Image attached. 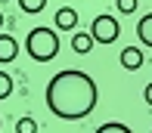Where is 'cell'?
<instances>
[{
    "mask_svg": "<svg viewBox=\"0 0 152 133\" xmlns=\"http://www.w3.org/2000/svg\"><path fill=\"white\" fill-rule=\"evenodd\" d=\"M99 102V90L90 74L78 71V68H65V71L53 74L47 84V108L62 121H81L96 108Z\"/></svg>",
    "mask_w": 152,
    "mask_h": 133,
    "instance_id": "6da1fadb",
    "label": "cell"
},
{
    "mask_svg": "<svg viewBox=\"0 0 152 133\" xmlns=\"http://www.w3.org/2000/svg\"><path fill=\"white\" fill-rule=\"evenodd\" d=\"M25 50H28V56L34 62H50V59H56V53H59V37H56V31L53 28H31L28 31V37H25Z\"/></svg>",
    "mask_w": 152,
    "mask_h": 133,
    "instance_id": "7a4b0ae2",
    "label": "cell"
},
{
    "mask_svg": "<svg viewBox=\"0 0 152 133\" xmlns=\"http://www.w3.org/2000/svg\"><path fill=\"white\" fill-rule=\"evenodd\" d=\"M118 34H121V25H118V19L115 16H96L93 19V25H90V37L96 40V44H115L118 40Z\"/></svg>",
    "mask_w": 152,
    "mask_h": 133,
    "instance_id": "3957f363",
    "label": "cell"
},
{
    "mask_svg": "<svg viewBox=\"0 0 152 133\" xmlns=\"http://www.w3.org/2000/svg\"><path fill=\"white\" fill-rule=\"evenodd\" d=\"M140 65H143V50H140V47H124V50H121V68L137 71Z\"/></svg>",
    "mask_w": 152,
    "mask_h": 133,
    "instance_id": "277c9868",
    "label": "cell"
},
{
    "mask_svg": "<svg viewBox=\"0 0 152 133\" xmlns=\"http://www.w3.org/2000/svg\"><path fill=\"white\" fill-rule=\"evenodd\" d=\"M75 25H78V12H75L72 6L56 9V28L59 31H75Z\"/></svg>",
    "mask_w": 152,
    "mask_h": 133,
    "instance_id": "5b68a950",
    "label": "cell"
},
{
    "mask_svg": "<svg viewBox=\"0 0 152 133\" xmlns=\"http://www.w3.org/2000/svg\"><path fill=\"white\" fill-rule=\"evenodd\" d=\"M19 56V44L10 34H0V62H12Z\"/></svg>",
    "mask_w": 152,
    "mask_h": 133,
    "instance_id": "8992f818",
    "label": "cell"
},
{
    "mask_svg": "<svg viewBox=\"0 0 152 133\" xmlns=\"http://www.w3.org/2000/svg\"><path fill=\"white\" fill-rule=\"evenodd\" d=\"M72 50L75 53H78V56H87V53H90L93 50V37H90V31H81V34H75V37H72Z\"/></svg>",
    "mask_w": 152,
    "mask_h": 133,
    "instance_id": "52a82bcc",
    "label": "cell"
},
{
    "mask_svg": "<svg viewBox=\"0 0 152 133\" xmlns=\"http://www.w3.org/2000/svg\"><path fill=\"white\" fill-rule=\"evenodd\" d=\"M137 37H140L146 47H152V12H146V16L137 22Z\"/></svg>",
    "mask_w": 152,
    "mask_h": 133,
    "instance_id": "ba28073f",
    "label": "cell"
},
{
    "mask_svg": "<svg viewBox=\"0 0 152 133\" xmlns=\"http://www.w3.org/2000/svg\"><path fill=\"white\" fill-rule=\"evenodd\" d=\"M96 133H134L127 127V124H121V121H109V124H102V127H96Z\"/></svg>",
    "mask_w": 152,
    "mask_h": 133,
    "instance_id": "9c48e42d",
    "label": "cell"
},
{
    "mask_svg": "<svg viewBox=\"0 0 152 133\" xmlns=\"http://www.w3.org/2000/svg\"><path fill=\"white\" fill-rule=\"evenodd\" d=\"M19 6H22V12L34 16V12H40V9L47 6V0H19Z\"/></svg>",
    "mask_w": 152,
    "mask_h": 133,
    "instance_id": "30bf717a",
    "label": "cell"
},
{
    "mask_svg": "<svg viewBox=\"0 0 152 133\" xmlns=\"http://www.w3.org/2000/svg\"><path fill=\"white\" fill-rule=\"evenodd\" d=\"M16 133H37V121H34V118H19Z\"/></svg>",
    "mask_w": 152,
    "mask_h": 133,
    "instance_id": "8fae6325",
    "label": "cell"
},
{
    "mask_svg": "<svg viewBox=\"0 0 152 133\" xmlns=\"http://www.w3.org/2000/svg\"><path fill=\"white\" fill-rule=\"evenodd\" d=\"M10 93H12V78L6 71H0V99H6Z\"/></svg>",
    "mask_w": 152,
    "mask_h": 133,
    "instance_id": "7c38bea8",
    "label": "cell"
},
{
    "mask_svg": "<svg viewBox=\"0 0 152 133\" xmlns=\"http://www.w3.org/2000/svg\"><path fill=\"white\" fill-rule=\"evenodd\" d=\"M115 6L124 12V16H130V12H137V0H115Z\"/></svg>",
    "mask_w": 152,
    "mask_h": 133,
    "instance_id": "4fadbf2b",
    "label": "cell"
},
{
    "mask_svg": "<svg viewBox=\"0 0 152 133\" xmlns=\"http://www.w3.org/2000/svg\"><path fill=\"white\" fill-rule=\"evenodd\" d=\"M143 96H146V102L152 105V84H146V93H143Z\"/></svg>",
    "mask_w": 152,
    "mask_h": 133,
    "instance_id": "5bb4252c",
    "label": "cell"
},
{
    "mask_svg": "<svg viewBox=\"0 0 152 133\" xmlns=\"http://www.w3.org/2000/svg\"><path fill=\"white\" fill-rule=\"evenodd\" d=\"M0 28H3V12H0Z\"/></svg>",
    "mask_w": 152,
    "mask_h": 133,
    "instance_id": "9a60e30c",
    "label": "cell"
}]
</instances>
